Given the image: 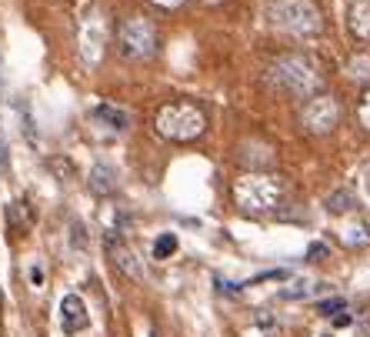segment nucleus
Returning a JSON list of instances; mask_svg holds the SVG:
<instances>
[{"mask_svg":"<svg viewBox=\"0 0 370 337\" xmlns=\"http://www.w3.org/2000/svg\"><path fill=\"white\" fill-rule=\"evenodd\" d=\"M93 117H97V121H104L110 130H117V134L130 127V114L121 110V107H114V104H100V107L93 110Z\"/></svg>","mask_w":370,"mask_h":337,"instance_id":"obj_12","label":"nucleus"},{"mask_svg":"<svg viewBox=\"0 0 370 337\" xmlns=\"http://www.w3.org/2000/svg\"><path fill=\"white\" fill-rule=\"evenodd\" d=\"M347 27L357 40H370V0H354L347 10Z\"/></svg>","mask_w":370,"mask_h":337,"instance_id":"obj_10","label":"nucleus"},{"mask_svg":"<svg viewBox=\"0 0 370 337\" xmlns=\"http://www.w3.org/2000/svg\"><path fill=\"white\" fill-rule=\"evenodd\" d=\"M151 3H157V7H164V10H177V7H184L187 0H151Z\"/></svg>","mask_w":370,"mask_h":337,"instance_id":"obj_19","label":"nucleus"},{"mask_svg":"<svg viewBox=\"0 0 370 337\" xmlns=\"http://www.w3.org/2000/svg\"><path fill=\"white\" fill-rule=\"evenodd\" d=\"M107 254H110V261L117 264V267H121L127 277H134V280H144V267H140L137 254H134L130 247L123 244L117 230H110V234H107Z\"/></svg>","mask_w":370,"mask_h":337,"instance_id":"obj_8","label":"nucleus"},{"mask_svg":"<svg viewBox=\"0 0 370 337\" xmlns=\"http://www.w3.org/2000/svg\"><path fill=\"white\" fill-rule=\"evenodd\" d=\"M267 17H270V24L277 31L291 33V37H314L324 27L321 10L310 0H274L267 7Z\"/></svg>","mask_w":370,"mask_h":337,"instance_id":"obj_4","label":"nucleus"},{"mask_svg":"<svg viewBox=\"0 0 370 337\" xmlns=\"http://www.w3.org/2000/svg\"><path fill=\"white\" fill-rule=\"evenodd\" d=\"M203 3H220V0H203Z\"/></svg>","mask_w":370,"mask_h":337,"instance_id":"obj_26","label":"nucleus"},{"mask_svg":"<svg viewBox=\"0 0 370 337\" xmlns=\"http://www.w3.org/2000/svg\"><path fill=\"white\" fill-rule=\"evenodd\" d=\"M31 220H33V214H31V207H27V200H17V204H10V211H7V224L14 230H27L31 227Z\"/></svg>","mask_w":370,"mask_h":337,"instance_id":"obj_13","label":"nucleus"},{"mask_svg":"<svg viewBox=\"0 0 370 337\" xmlns=\"http://www.w3.org/2000/svg\"><path fill=\"white\" fill-rule=\"evenodd\" d=\"M354 321V317H350V314H347V310H340L337 317H334V324H337V327H347V324Z\"/></svg>","mask_w":370,"mask_h":337,"instance_id":"obj_23","label":"nucleus"},{"mask_svg":"<svg viewBox=\"0 0 370 337\" xmlns=\"http://www.w3.org/2000/svg\"><path fill=\"white\" fill-rule=\"evenodd\" d=\"M280 200H284V184L274 174H247L240 181H233V204L244 214H270L277 211Z\"/></svg>","mask_w":370,"mask_h":337,"instance_id":"obj_3","label":"nucleus"},{"mask_svg":"<svg viewBox=\"0 0 370 337\" xmlns=\"http://www.w3.org/2000/svg\"><path fill=\"white\" fill-rule=\"evenodd\" d=\"M154 127L160 137L174 140V144H190L207 130V114L190 100H170L157 110Z\"/></svg>","mask_w":370,"mask_h":337,"instance_id":"obj_2","label":"nucleus"},{"mask_svg":"<svg viewBox=\"0 0 370 337\" xmlns=\"http://www.w3.org/2000/svg\"><path fill=\"white\" fill-rule=\"evenodd\" d=\"M61 324H63V331H67V334H77V331H84V327L91 324L84 297H77V294H63V301H61Z\"/></svg>","mask_w":370,"mask_h":337,"instance_id":"obj_9","label":"nucleus"},{"mask_svg":"<svg viewBox=\"0 0 370 337\" xmlns=\"http://www.w3.org/2000/svg\"><path fill=\"white\" fill-rule=\"evenodd\" d=\"M364 184H367V194H370V167L364 170Z\"/></svg>","mask_w":370,"mask_h":337,"instance_id":"obj_25","label":"nucleus"},{"mask_svg":"<svg viewBox=\"0 0 370 337\" xmlns=\"http://www.w3.org/2000/svg\"><path fill=\"white\" fill-rule=\"evenodd\" d=\"M347 77L350 80H370V54H357L347 61Z\"/></svg>","mask_w":370,"mask_h":337,"instance_id":"obj_15","label":"nucleus"},{"mask_svg":"<svg viewBox=\"0 0 370 337\" xmlns=\"http://www.w3.org/2000/svg\"><path fill=\"white\" fill-rule=\"evenodd\" d=\"M327 211H330V214H347V211H354V194H350V190H334V194L327 197Z\"/></svg>","mask_w":370,"mask_h":337,"instance_id":"obj_14","label":"nucleus"},{"mask_svg":"<svg viewBox=\"0 0 370 337\" xmlns=\"http://www.w3.org/2000/svg\"><path fill=\"white\" fill-rule=\"evenodd\" d=\"M270 84L277 91L291 93V97H300V100H310L321 93V84H324V74L321 67L310 61L307 54H287L280 61L270 63Z\"/></svg>","mask_w":370,"mask_h":337,"instance_id":"obj_1","label":"nucleus"},{"mask_svg":"<svg viewBox=\"0 0 370 337\" xmlns=\"http://www.w3.org/2000/svg\"><path fill=\"white\" fill-rule=\"evenodd\" d=\"M307 257H310V261H317V257H327V247L324 244H310Z\"/></svg>","mask_w":370,"mask_h":337,"instance_id":"obj_20","label":"nucleus"},{"mask_svg":"<svg viewBox=\"0 0 370 337\" xmlns=\"http://www.w3.org/2000/svg\"><path fill=\"white\" fill-rule=\"evenodd\" d=\"M317 310H321V314H334V317H337L340 310H347V304H344V297H330V301H321V304H317Z\"/></svg>","mask_w":370,"mask_h":337,"instance_id":"obj_17","label":"nucleus"},{"mask_svg":"<svg viewBox=\"0 0 370 337\" xmlns=\"http://www.w3.org/2000/svg\"><path fill=\"white\" fill-rule=\"evenodd\" d=\"M91 190L93 194H114L117 190V170L110 164H97L91 170Z\"/></svg>","mask_w":370,"mask_h":337,"instance_id":"obj_11","label":"nucleus"},{"mask_svg":"<svg viewBox=\"0 0 370 337\" xmlns=\"http://www.w3.org/2000/svg\"><path fill=\"white\" fill-rule=\"evenodd\" d=\"M117 47L127 61H151L157 54V27L147 17H127L117 31Z\"/></svg>","mask_w":370,"mask_h":337,"instance_id":"obj_5","label":"nucleus"},{"mask_svg":"<svg viewBox=\"0 0 370 337\" xmlns=\"http://www.w3.org/2000/svg\"><path fill=\"white\" fill-rule=\"evenodd\" d=\"M31 284H33V287H37V284H44V271H40L37 264L31 267Z\"/></svg>","mask_w":370,"mask_h":337,"instance_id":"obj_21","label":"nucleus"},{"mask_svg":"<svg viewBox=\"0 0 370 337\" xmlns=\"http://www.w3.org/2000/svg\"><path fill=\"white\" fill-rule=\"evenodd\" d=\"M337 121H340V104L337 97H330V93H317V97L304 100V107H300V123H304L307 134L324 137V134H330L337 127Z\"/></svg>","mask_w":370,"mask_h":337,"instance_id":"obj_6","label":"nucleus"},{"mask_svg":"<svg viewBox=\"0 0 370 337\" xmlns=\"http://www.w3.org/2000/svg\"><path fill=\"white\" fill-rule=\"evenodd\" d=\"M74 247H84V224H74Z\"/></svg>","mask_w":370,"mask_h":337,"instance_id":"obj_22","label":"nucleus"},{"mask_svg":"<svg viewBox=\"0 0 370 337\" xmlns=\"http://www.w3.org/2000/svg\"><path fill=\"white\" fill-rule=\"evenodd\" d=\"M233 157H237L240 167H250L254 174H263V167H274V160H277L274 147L263 144V140H240Z\"/></svg>","mask_w":370,"mask_h":337,"instance_id":"obj_7","label":"nucleus"},{"mask_svg":"<svg viewBox=\"0 0 370 337\" xmlns=\"http://www.w3.org/2000/svg\"><path fill=\"white\" fill-rule=\"evenodd\" d=\"M357 117H360V123L370 130V87L364 91V97H360V104H357Z\"/></svg>","mask_w":370,"mask_h":337,"instance_id":"obj_18","label":"nucleus"},{"mask_svg":"<svg viewBox=\"0 0 370 337\" xmlns=\"http://www.w3.org/2000/svg\"><path fill=\"white\" fill-rule=\"evenodd\" d=\"M174 250H177V237H174V234H160L157 244H154V257L157 261H164V257H170Z\"/></svg>","mask_w":370,"mask_h":337,"instance_id":"obj_16","label":"nucleus"},{"mask_svg":"<svg viewBox=\"0 0 370 337\" xmlns=\"http://www.w3.org/2000/svg\"><path fill=\"white\" fill-rule=\"evenodd\" d=\"M3 170H7V144L0 140V177H3Z\"/></svg>","mask_w":370,"mask_h":337,"instance_id":"obj_24","label":"nucleus"}]
</instances>
